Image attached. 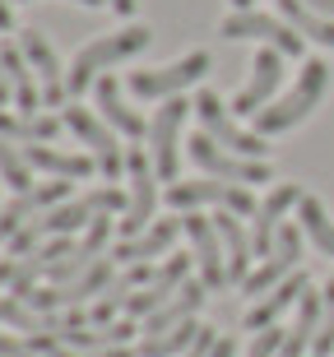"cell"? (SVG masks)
<instances>
[{
	"label": "cell",
	"mask_w": 334,
	"mask_h": 357,
	"mask_svg": "<svg viewBox=\"0 0 334 357\" xmlns=\"http://www.w3.org/2000/svg\"><path fill=\"white\" fill-rule=\"evenodd\" d=\"M186 153H190V162H195L204 176H218V181H237V185L269 181V158H241V153L223 149L218 139H209L204 130H195L186 139Z\"/></svg>",
	"instance_id": "9"
},
{
	"label": "cell",
	"mask_w": 334,
	"mask_h": 357,
	"mask_svg": "<svg viewBox=\"0 0 334 357\" xmlns=\"http://www.w3.org/2000/svg\"><path fill=\"white\" fill-rule=\"evenodd\" d=\"M112 10H116L121 19H135V10H139V0H112Z\"/></svg>",
	"instance_id": "36"
},
{
	"label": "cell",
	"mask_w": 334,
	"mask_h": 357,
	"mask_svg": "<svg viewBox=\"0 0 334 357\" xmlns=\"http://www.w3.org/2000/svg\"><path fill=\"white\" fill-rule=\"evenodd\" d=\"M209 75V52H186L167 61V66H153V70H130V93L139 102H167L176 93H186L190 84H200Z\"/></svg>",
	"instance_id": "8"
},
{
	"label": "cell",
	"mask_w": 334,
	"mask_h": 357,
	"mask_svg": "<svg viewBox=\"0 0 334 357\" xmlns=\"http://www.w3.org/2000/svg\"><path fill=\"white\" fill-rule=\"evenodd\" d=\"M195 116H200V130L209 139H218L223 149L241 153V158H269V139L260 130H246L232 112V102H223L214 89H200L195 93Z\"/></svg>",
	"instance_id": "6"
},
{
	"label": "cell",
	"mask_w": 334,
	"mask_h": 357,
	"mask_svg": "<svg viewBox=\"0 0 334 357\" xmlns=\"http://www.w3.org/2000/svg\"><path fill=\"white\" fill-rule=\"evenodd\" d=\"M70 190H75V181H61V176H52V181H38L33 190H24V195H14L10 204H0V246H10V237H14L24 223H33L38 213L56 209V204H66Z\"/></svg>",
	"instance_id": "15"
},
{
	"label": "cell",
	"mask_w": 334,
	"mask_h": 357,
	"mask_svg": "<svg viewBox=\"0 0 334 357\" xmlns=\"http://www.w3.org/2000/svg\"><path fill=\"white\" fill-rule=\"evenodd\" d=\"M181 227H186L190 255L200 265V283L209 292L232 288L227 283V255H223V237H218V227H214V213H181Z\"/></svg>",
	"instance_id": "12"
},
{
	"label": "cell",
	"mask_w": 334,
	"mask_h": 357,
	"mask_svg": "<svg viewBox=\"0 0 334 357\" xmlns=\"http://www.w3.org/2000/svg\"><path fill=\"white\" fill-rule=\"evenodd\" d=\"M167 209L172 213H204V209H227L237 218H255V195L251 185H237V181H218V176H200V181H172L162 190Z\"/></svg>",
	"instance_id": "4"
},
{
	"label": "cell",
	"mask_w": 334,
	"mask_h": 357,
	"mask_svg": "<svg viewBox=\"0 0 334 357\" xmlns=\"http://www.w3.org/2000/svg\"><path fill=\"white\" fill-rule=\"evenodd\" d=\"M24 5H33V0H24ZM75 5H89V10H103V5H112V0H75Z\"/></svg>",
	"instance_id": "40"
},
{
	"label": "cell",
	"mask_w": 334,
	"mask_h": 357,
	"mask_svg": "<svg viewBox=\"0 0 334 357\" xmlns=\"http://www.w3.org/2000/svg\"><path fill=\"white\" fill-rule=\"evenodd\" d=\"M279 14L302 33V38L321 42V47H334V19L321 14V10H311L307 0H279Z\"/></svg>",
	"instance_id": "29"
},
{
	"label": "cell",
	"mask_w": 334,
	"mask_h": 357,
	"mask_svg": "<svg viewBox=\"0 0 334 357\" xmlns=\"http://www.w3.org/2000/svg\"><path fill=\"white\" fill-rule=\"evenodd\" d=\"M204 302H209V288H204V283H195V278H186V283H181V292H176L172 302H167V306H158L153 316H144V334H139V339L167 334L172 325H181V320H195Z\"/></svg>",
	"instance_id": "25"
},
{
	"label": "cell",
	"mask_w": 334,
	"mask_h": 357,
	"mask_svg": "<svg viewBox=\"0 0 334 357\" xmlns=\"http://www.w3.org/2000/svg\"><path fill=\"white\" fill-rule=\"evenodd\" d=\"M302 195H307V190H302L297 181H279V185H269V195L260 199V209H255V218H251L255 260H265V255L274 251V241H279L283 223H288V213H297Z\"/></svg>",
	"instance_id": "13"
},
{
	"label": "cell",
	"mask_w": 334,
	"mask_h": 357,
	"mask_svg": "<svg viewBox=\"0 0 334 357\" xmlns=\"http://www.w3.org/2000/svg\"><path fill=\"white\" fill-rule=\"evenodd\" d=\"M61 121H66V130L84 144V153H93L103 181H107V185L112 181H126V158H130V149L121 144V135L112 130L103 116H98L93 107L66 102V107H61Z\"/></svg>",
	"instance_id": "3"
},
{
	"label": "cell",
	"mask_w": 334,
	"mask_h": 357,
	"mask_svg": "<svg viewBox=\"0 0 334 357\" xmlns=\"http://www.w3.org/2000/svg\"><path fill=\"white\" fill-rule=\"evenodd\" d=\"M307 5H311V10H321V14H330V19H334V0H307Z\"/></svg>",
	"instance_id": "38"
},
{
	"label": "cell",
	"mask_w": 334,
	"mask_h": 357,
	"mask_svg": "<svg viewBox=\"0 0 334 357\" xmlns=\"http://www.w3.org/2000/svg\"><path fill=\"white\" fill-rule=\"evenodd\" d=\"M325 93H330V61H325V56H311L307 66L297 70L293 89L283 93V98H274L265 112H255V130L265 135V139H269V135L297 130V126H302V121L321 107Z\"/></svg>",
	"instance_id": "2"
},
{
	"label": "cell",
	"mask_w": 334,
	"mask_h": 357,
	"mask_svg": "<svg viewBox=\"0 0 334 357\" xmlns=\"http://www.w3.org/2000/svg\"><path fill=\"white\" fill-rule=\"evenodd\" d=\"M218 33H223L227 42H260V47H274V52H283V56H302V47H307V38L297 33L288 19H274V14H260V10H232L218 24Z\"/></svg>",
	"instance_id": "10"
},
{
	"label": "cell",
	"mask_w": 334,
	"mask_h": 357,
	"mask_svg": "<svg viewBox=\"0 0 334 357\" xmlns=\"http://www.w3.org/2000/svg\"><path fill=\"white\" fill-rule=\"evenodd\" d=\"M19 52H24V61L33 66V75H38V84H42V102L47 107H66V98H70V70L61 66V56L52 52V42L42 38L38 28H19Z\"/></svg>",
	"instance_id": "14"
},
{
	"label": "cell",
	"mask_w": 334,
	"mask_h": 357,
	"mask_svg": "<svg viewBox=\"0 0 334 357\" xmlns=\"http://www.w3.org/2000/svg\"><path fill=\"white\" fill-rule=\"evenodd\" d=\"M24 158L33 172L61 176V181H89L98 172L93 153H66V149H56V144H24Z\"/></svg>",
	"instance_id": "22"
},
{
	"label": "cell",
	"mask_w": 334,
	"mask_h": 357,
	"mask_svg": "<svg viewBox=\"0 0 334 357\" xmlns=\"http://www.w3.org/2000/svg\"><path fill=\"white\" fill-rule=\"evenodd\" d=\"M321 320H325V292L307 288L302 302H297V320L288 325V339H283V357H311V344L321 334Z\"/></svg>",
	"instance_id": "26"
},
{
	"label": "cell",
	"mask_w": 334,
	"mask_h": 357,
	"mask_svg": "<svg viewBox=\"0 0 334 357\" xmlns=\"http://www.w3.org/2000/svg\"><path fill=\"white\" fill-rule=\"evenodd\" d=\"M297 223H302V232H307L311 246L334 260V218H330V209H325V204L311 195V190L302 195V204H297Z\"/></svg>",
	"instance_id": "28"
},
{
	"label": "cell",
	"mask_w": 334,
	"mask_h": 357,
	"mask_svg": "<svg viewBox=\"0 0 334 357\" xmlns=\"http://www.w3.org/2000/svg\"><path fill=\"white\" fill-rule=\"evenodd\" d=\"M190 260L195 255H167L158 265V278L149 283V288H139V292H130V302H126V316L130 320H139V316H153L158 306H167L181 292V283L190 278Z\"/></svg>",
	"instance_id": "18"
},
{
	"label": "cell",
	"mask_w": 334,
	"mask_h": 357,
	"mask_svg": "<svg viewBox=\"0 0 334 357\" xmlns=\"http://www.w3.org/2000/svg\"><path fill=\"white\" fill-rule=\"evenodd\" d=\"M283 89V52L274 47H260L251 61V79L241 84V93L232 98V112L237 116H255V112H265L274 102V93Z\"/></svg>",
	"instance_id": "17"
},
{
	"label": "cell",
	"mask_w": 334,
	"mask_h": 357,
	"mask_svg": "<svg viewBox=\"0 0 334 357\" xmlns=\"http://www.w3.org/2000/svg\"><path fill=\"white\" fill-rule=\"evenodd\" d=\"M0 181L10 185L14 195L33 190V167H28V158H24V144H14L5 135H0Z\"/></svg>",
	"instance_id": "31"
},
{
	"label": "cell",
	"mask_w": 334,
	"mask_h": 357,
	"mask_svg": "<svg viewBox=\"0 0 334 357\" xmlns=\"http://www.w3.org/2000/svg\"><path fill=\"white\" fill-rule=\"evenodd\" d=\"M93 107H98V116L107 121L121 139H144V135H149L144 116H139V112L121 98V89H116V79H112V75H103V79L93 84Z\"/></svg>",
	"instance_id": "21"
},
{
	"label": "cell",
	"mask_w": 334,
	"mask_h": 357,
	"mask_svg": "<svg viewBox=\"0 0 334 357\" xmlns=\"http://www.w3.org/2000/svg\"><path fill=\"white\" fill-rule=\"evenodd\" d=\"M232 10H255V0H232Z\"/></svg>",
	"instance_id": "41"
},
{
	"label": "cell",
	"mask_w": 334,
	"mask_h": 357,
	"mask_svg": "<svg viewBox=\"0 0 334 357\" xmlns=\"http://www.w3.org/2000/svg\"><path fill=\"white\" fill-rule=\"evenodd\" d=\"M0 66H5V79H10V107L14 112H42V84L33 75V66L24 61L19 42H0Z\"/></svg>",
	"instance_id": "23"
},
{
	"label": "cell",
	"mask_w": 334,
	"mask_h": 357,
	"mask_svg": "<svg viewBox=\"0 0 334 357\" xmlns=\"http://www.w3.org/2000/svg\"><path fill=\"white\" fill-rule=\"evenodd\" d=\"M302 223H283V232H279V241H274V251L265 255V260H255V269L246 274V283H241V292L246 297H265L269 288H279L288 274H297V265H302Z\"/></svg>",
	"instance_id": "11"
},
{
	"label": "cell",
	"mask_w": 334,
	"mask_h": 357,
	"mask_svg": "<svg viewBox=\"0 0 334 357\" xmlns=\"http://www.w3.org/2000/svg\"><path fill=\"white\" fill-rule=\"evenodd\" d=\"M14 274H19V260L14 255H0V288H10Z\"/></svg>",
	"instance_id": "34"
},
{
	"label": "cell",
	"mask_w": 334,
	"mask_h": 357,
	"mask_svg": "<svg viewBox=\"0 0 334 357\" xmlns=\"http://www.w3.org/2000/svg\"><path fill=\"white\" fill-rule=\"evenodd\" d=\"M14 28V10H10V0H0V33H10Z\"/></svg>",
	"instance_id": "37"
},
{
	"label": "cell",
	"mask_w": 334,
	"mask_h": 357,
	"mask_svg": "<svg viewBox=\"0 0 334 357\" xmlns=\"http://www.w3.org/2000/svg\"><path fill=\"white\" fill-rule=\"evenodd\" d=\"M283 339H288V330H283V325H269V330L251 334L246 357H283Z\"/></svg>",
	"instance_id": "33"
},
{
	"label": "cell",
	"mask_w": 334,
	"mask_h": 357,
	"mask_svg": "<svg viewBox=\"0 0 334 357\" xmlns=\"http://www.w3.org/2000/svg\"><path fill=\"white\" fill-rule=\"evenodd\" d=\"M311 288V278L297 269V274H288L279 283V288H269L265 297H255L251 306H246V316H241V330H251V334H260V330H269V325H279V316L288 311V306H297L302 302V292Z\"/></svg>",
	"instance_id": "19"
},
{
	"label": "cell",
	"mask_w": 334,
	"mask_h": 357,
	"mask_svg": "<svg viewBox=\"0 0 334 357\" xmlns=\"http://www.w3.org/2000/svg\"><path fill=\"white\" fill-rule=\"evenodd\" d=\"M149 42H153L149 24H126V28H116V33H103V38L84 42L79 52H75V61H70V75H66L70 98L89 93L112 66H126V61H135L139 52H149Z\"/></svg>",
	"instance_id": "1"
},
{
	"label": "cell",
	"mask_w": 334,
	"mask_h": 357,
	"mask_svg": "<svg viewBox=\"0 0 334 357\" xmlns=\"http://www.w3.org/2000/svg\"><path fill=\"white\" fill-rule=\"evenodd\" d=\"M190 112H195V98L176 93V98L158 102V112L149 121V144L144 149H149V162H153L158 181H167V185L181 176V126H186Z\"/></svg>",
	"instance_id": "5"
},
{
	"label": "cell",
	"mask_w": 334,
	"mask_h": 357,
	"mask_svg": "<svg viewBox=\"0 0 334 357\" xmlns=\"http://www.w3.org/2000/svg\"><path fill=\"white\" fill-rule=\"evenodd\" d=\"M209 357H237V339H232V334H218V344H214Z\"/></svg>",
	"instance_id": "35"
},
{
	"label": "cell",
	"mask_w": 334,
	"mask_h": 357,
	"mask_svg": "<svg viewBox=\"0 0 334 357\" xmlns=\"http://www.w3.org/2000/svg\"><path fill=\"white\" fill-rule=\"evenodd\" d=\"M200 334H204L200 320H181V325H172L167 334L139 339V344H135V353H139V357H181V353H190V348H195V339H200Z\"/></svg>",
	"instance_id": "27"
},
{
	"label": "cell",
	"mask_w": 334,
	"mask_h": 357,
	"mask_svg": "<svg viewBox=\"0 0 334 357\" xmlns=\"http://www.w3.org/2000/svg\"><path fill=\"white\" fill-rule=\"evenodd\" d=\"M214 227H218V237H223L227 283H232V288H241V283H246V274L255 269V241H251V227L241 223L237 213H227V209H218V213H214Z\"/></svg>",
	"instance_id": "20"
},
{
	"label": "cell",
	"mask_w": 334,
	"mask_h": 357,
	"mask_svg": "<svg viewBox=\"0 0 334 357\" xmlns=\"http://www.w3.org/2000/svg\"><path fill=\"white\" fill-rule=\"evenodd\" d=\"M325 320H321V334H316V344H311V357H330L334 353V278L325 283Z\"/></svg>",
	"instance_id": "32"
},
{
	"label": "cell",
	"mask_w": 334,
	"mask_h": 357,
	"mask_svg": "<svg viewBox=\"0 0 334 357\" xmlns=\"http://www.w3.org/2000/svg\"><path fill=\"white\" fill-rule=\"evenodd\" d=\"M181 232H186V227H181V213H176V218H153L144 232L116 237L112 260H116V265H153L158 255H172V246H176Z\"/></svg>",
	"instance_id": "16"
},
{
	"label": "cell",
	"mask_w": 334,
	"mask_h": 357,
	"mask_svg": "<svg viewBox=\"0 0 334 357\" xmlns=\"http://www.w3.org/2000/svg\"><path fill=\"white\" fill-rule=\"evenodd\" d=\"M126 209L116 218V237H135V232H144L153 218H158V172H153V162H149V149L135 144L130 158H126Z\"/></svg>",
	"instance_id": "7"
},
{
	"label": "cell",
	"mask_w": 334,
	"mask_h": 357,
	"mask_svg": "<svg viewBox=\"0 0 334 357\" xmlns=\"http://www.w3.org/2000/svg\"><path fill=\"white\" fill-rule=\"evenodd\" d=\"M10 102V79H5V66H0V107Z\"/></svg>",
	"instance_id": "39"
},
{
	"label": "cell",
	"mask_w": 334,
	"mask_h": 357,
	"mask_svg": "<svg viewBox=\"0 0 334 357\" xmlns=\"http://www.w3.org/2000/svg\"><path fill=\"white\" fill-rule=\"evenodd\" d=\"M0 325L5 330H24L28 339H38V334H52L56 330V316H47V311H33L28 302H19V297H0Z\"/></svg>",
	"instance_id": "30"
},
{
	"label": "cell",
	"mask_w": 334,
	"mask_h": 357,
	"mask_svg": "<svg viewBox=\"0 0 334 357\" xmlns=\"http://www.w3.org/2000/svg\"><path fill=\"white\" fill-rule=\"evenodd\" d=\"M66 130L61 112H5L0 107V135L14 144H52Z\"/></svg>",
	"instance_id": "24"
}]
</instances>
